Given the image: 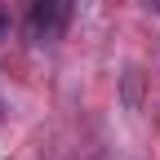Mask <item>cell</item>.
Here are the masks:
<instances>
[{"label": "cell", "mask_w": 160, "mask_h": 160, "mask_svg": "<svg viewBox=\"0 0 160 160\" xmlns=\"http://www.w3.org/2000/svg\"><path fill=\"white\" fill-rule=\"evenodd\" d=\"M142 5H147V9H160V0H142Z\"/></svg>", "instance_id": "obj_2"}, {"label": "cell", "mask_w": 160, "mask_h": 160, "mask_svg": "<svg viewBox=\"0 0 160 160\" xmlns=\"http://www.w3.org/2000/svg\"><path fill=\"white\" fill-rule=\"evenodd\" d=\"M71 13H76V0H31V40L40 45L62 40L71 27Z\"/></svg>", "instance_id": "obj_1"}]
</instances>
